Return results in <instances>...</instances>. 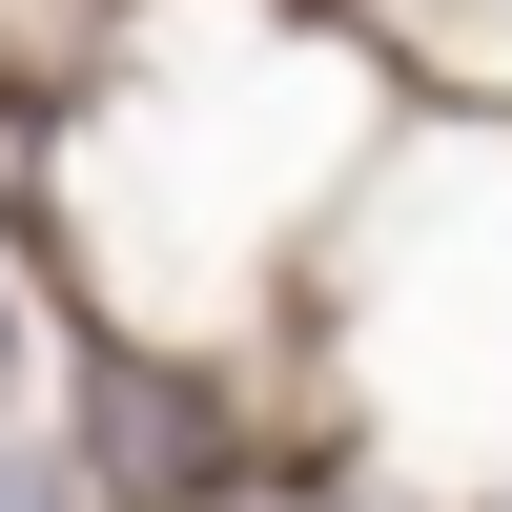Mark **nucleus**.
<instances>
[{
  "instance_id": "nucleus-1",
  "label": "nucleus",
  "mask_w": 512,
  "mask_h": 512,
  "mask_svg": "<svg viewBox=\"0 0 512 512\" xmlns=\"http://www.w3.org/2000/svg\"><path fill=\"white\" fill-rule=\"evenodd\" d=\"M0 512H21V492H0Z\"/></svg>"
}]
</instances>
